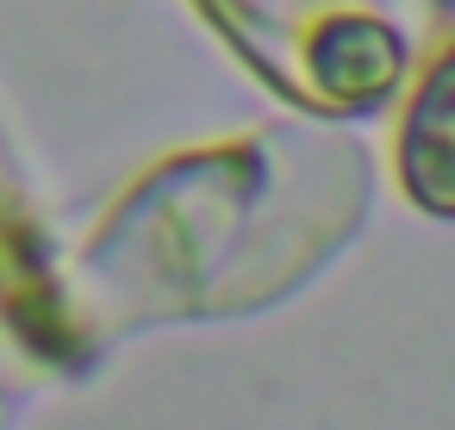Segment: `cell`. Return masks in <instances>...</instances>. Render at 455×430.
I'll return each instance as SVG.
<instances>
[{
	"instance_id": "1",
	"label": "cell",
	"mask_w": 455,
	"mask_h": 430,
	"mask_svg": "<svg viewBox=\"0 0 455 430\" xmlns=\"http://www.w3.org/2000/svg\"><path fill=\"white\" fill-rule=\"evenodd\" d=\"M443 88H449V76H436V82H430V94H424V107H418V125H411V131H418V144H424V150L411 156V187L424 194V206H430V212H449V187H443L449 144H443V131H436V125H443Z\"/></svg>"
}]
</instances>
